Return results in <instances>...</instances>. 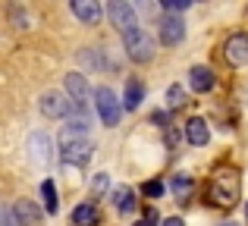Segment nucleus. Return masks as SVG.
Returning <instances> with one entry per match:
<instances>
[{"instance_id":"24","label":"nucleus","mask_w":248,"mask_h":226,"mask_svg":"<svg viewBox=\"0 0 248 226\" xmlns=\"http://www.w3.org/2000/svg\"><path fill=\"white\" fill-rule=\"evenodd\" d=\"M164 6L170 13H182V10H188V0H164Z\"/></svg>"},{"instance_id":"4","label":"nucleus","mask_w":248,"mask_h":226,"mask_svg":"<svg viewBox=\"0 0 248 226\" xmlns=\"http://www.w3.org/2000/svg\"><path fill=\"white\" fill-rule=\"evenodd\" d=\"M107 16H110V22H113L116 29L123 31V35H129V31L139 29V16H135V10H132L129 3H123V0L107 3Z\"/></svg>"},{"instance_id":"8","label":"nucleus","mask_w":248,"mask_h":226,"mask_svg":"<svg viewBox=\"0 0 248 226\" xmlns=\"http://www.w3.org/2000/svg\"><path fill=\"white\" fill-rule=\"evenodd\" d=\"M157 31H160V41H164L167 47H176V44L186 38V29H182V22L176 16H164L157 22Z\"/></svg>"},{"instance_id":"23","label":"nucleus","mask_w":248,"mask_h":226,"mask_svg":"<svg viewBox=\"0 0 248 226\" xmlns=\"http://www.w3.org/2000/svg\"><path fill=\"white\" fill-rule=\"evenodd\" d=\"M0 226H22V220L16 217V211H3V220H0Z\"/></svg>"},{"instance_id":"1","label":"nucleus","mask_w":248,"mask_h":226,"mask_svg":"<svg viewBox=\"0 0 248 226\" xmlns=\"http://www.w3.org/2000/svg\"><path fill=\"white\" fill-rule=\"evenodd\" d=\"M57 145H60V157L76 166H85L91 160V154H94V141L88 138V126L85 122L63 126L60 135H57Z\"/></svg>"},{"instance_id":"2","label":"nucleus","mask_w":248,"mask_h":226,"mask_svg":"<svg viewBox=\"0 0 248 226\" xmlns=\"http://www.w3.org/2000/svg\"><path fill=\"white\" fill-rule=\"evenodd\" d=\"M239 192H242V182H239L236 170H217L211 179V201L217 208H232L239 201Z\"/></svg>"},{"instance_id":"16","label":"nucleus","mask_w":248,"mask_h":226,"mask_svg":"<svg viewBox=\"0 0 248 226\" xmlns=\"http://www.w3.org/2000/svg\"><path fill=\"white\" fill-rule=\"evenodd\" d=\"M141 98H145V85H141L139 79L126 82V94H123V107H126V110H135V107L141 104Z\"/></svg>"},{"instance_id":"15","label":"nucleus","mask_w":248,"mask_h":226,"mask_svg":"<svg viewBox=\"0 0 248 226\" xmlns=\"http://www.w3.org/2000/svg\"><path fill=\"white\" fill-rule=\"evenodd\" d=\"M170 192L176 195V201H188V198H192V192H195V185H192V179H188L186 173H179V176L170 179Z\"/></svg>"},{"instance_id":"10","label":"nucleus","mask_w":248,"mask_h":226,"mask_svg":"<svg viewBox=\"0 0 248 226\" xmlns=\"http://www.w3.org/2000/svg\"><path fill=\"white\" fill-rule=\"evenodd\" d=\"M186 138L192 141V145H207V138H211V129H207V122L201 120V116H192V120L186 122Z\"/></svg>"},{"instance_id":"7","label":"nucleus","mask_w":248,"mask_h":226,"mask_svg":"<svg viewBox=\"0 0 248 226\" xmlns=\"http://www.w3.org/2000/svg\"><path fill=\"white\" fill-rule=\"evenodd\" d=\"M223 57L230 66H248V35H230L223 44Z\"/></svg>"},{"instance_id":"9","label":"nucleus","mask_w":248,"mask_h":226,"mask_svg":"<svg viewBox=\"0 0 248 226\" xmlns=\"http://www.w3.org/2000/svg\"><path fill=\"white\" fill-rule=\"evenodd\" d=\"M66 91L73 94V104L79 107V113H82V107L88 104V82H85V75H79V73L66 75Z\"/></svg>"},{"instance_id":"27","label":"nucleus","mask_w":248,"mask_h":226,"mask_svg":"<svg viewBox=\"0 0 248 226\" xmlns=\"http://www.w3.org/2000/svg\"><path fill=\"white\" fill-rule=\"evenodd\" d=\"M223 226H236V223H223Z\"/></svg>"},{"instance_id":"12","label":"nucleus","mask_w":248,"mask_h":226,"mask_svg":"<svg viewBox=\"0 0 248 226\" xmlns=\"http://www.w3.org/2000/svg\"><path fill=\"white\" fill-rule=\"evenodd\" d=\"M73 223L76 226H97V223H101V211H97V204H91V201L79 204V208L73 211Z\"/></svg>"},{"instance_id":"21","label":"nucleus","mask_w":248,"mask_h":226,"mask_svg":"<svg viewBox=\"0 0 248 226\" xmlns=\"http://www.w3.org/2000/svg\"><path fill=\"white\" fill-rule=\"evenodd\" d=\"M141 192H145L148 198H160V195H164V182H160V179H151V182H145Z\"/></svg>"},{"instance_id":"11","label":"nucleus","mask_w":248,"mask_h":226,"mask_svg":"<svg viewBox=\"0 0 248 226\" xmlns=\"http://www.w3.org/2000/svg\"><path fill=\"white\" fill-rule=\"evenodd\" d=\"M73 16L82 19L85 25H94L97 19H101V6H97L94 0H76L73 3Z\"/></svg>"},{"instance_id":"25","label":"nucleus","mask_w":248,"mask_h":226,"mask_svg":"<svg viewBox=\"0 0 248 226\" xmlns=\"http://www.w3.org/2000/svg\"><path fill=\"white\" fill-rule=\"evenodd\" d=\"M135 226H157V211H148V214L141 217V220L135 223Z\"/></svg>"},{"instance_id":"17","label":"nucleus","mask_w":248,"mask_h":226,"mask_svg":"<svg viewBox=\"0 0 248 226\" xmlns=\"http://www.w3.org/2000/svg\"><path fill=\"white\" fill-rule=\"evenodd\" d=\"M113 201H116V211H120V214H129V211H135V192L129 189V185H120V189L113 192Z\"/></svg>"},{"instance_id":"5","label":"nucleus","mask_w":248,"mask_h":226,"mask_svg":"<svg viewBox=\"0 0 248 226\" xmlns=\"http://www.w3.org/2000/svg\"><path fill=\"white\" fill-rule=\"evenodd\" d=\"M94 107H97V116L104 120V126H116L120 122V101L110 88H97L94 91Z\"/></svg>"},{"instance_id":"26","label":"nucleus","mask_w":248,"mask_h":226,"mask_svg":"<svg viewBox=\"0 0 248 226\" xmlns=\"http://www.w3.org/2000/svg\"><path fill=\"white\" fill-rule=\"evenodd\" d=\"M164 226H186V223H182V220H179V217H170V220H167Z\"/></svg>"},{"instance_id":"19","label":"nucleus","mask_w":248,"mask_h":226,"mask_svg":"<svg viewBox=\"0 0 248 226\" xmlns=\"http://www.w3.org/2000/svg\"><path fill=\"white\" fill-rule=\"evenodd\" d=\"M13 211H16V217H19V220H22V223H29V220L35 223V220H38V211L31 208V204H25V201H19V204H16V208H13Z\"/></svg>"},{"instance_id":"22","label":"nucleus","mask_w":248,"mask_h":226,"mask_svg":"<svg viewBox=\"0 0 248 226\" xmlns=\"http://www.w3.org/2000/svg\"><path fill=\"white\" fill-rule=\"evenodd\" d=\"M104 189H107V173H97V176L91 179V192L97 195V192H104Z\"/></svg>"},{"instance_id":"20","label":"nucleus","mask_w":248,"mask_h":226,"mask_svg":"<svg viewBox=\"0 0 248 226\" xmlns=\"http://www.w3.org/2000/svg\"><path fill=\"white\" fill-rule=\"evenodd\" d=\"M182 101H186V91H182L179 85H170V88H167V104H170V107H179Z\"/></svg>"},{"instance_id":"13","label":"nucleus","mask_w":248,"mask_h":226,"mask_svg":"<svg viewBox=\"0 0 248 226\" xmlns=\"http://www.w3.org/2000/svg\"><path fill=\"white\" fill-rule=\"evenodd\" d=\"M188 82H192L195 91L204 94V91H211V88H214V73L207 66H195L192 73H188Z\"/></svg>"},{"instance_id":"18","label":"nucleus","mask_w":248,"mask_h":226,"mask_svg":"<svg viewBox=\"0 0 248 226\" xmlns=\"http://www.w3.org/2000/svg\"><path fill=\"white\" fill-rule=\"evenodd\" d=\"M41 198H44V211H47V214H57V211H60V201H57L54 182H44V185H41Z\"/></svg>"},{"instance_id":"28","label":"nucleus","mask_w":248,"mask_h":226,"mask_svg":"<svg viewBox=\"0 0 248 226\" xmlns=\"http://www.w3.org/2000/svg\"><path fill=\"white\" fill-rule=\"evenodd\" d=\"M245 214H248V204H245Z\"/></svg>"},{"instance_id":"6","label":"nucleus","mask_w":248,"mask_h":226,"mask_svg":"<svg viewBox=\"0 0 248 226\" xmlns=\"http://www.w3.org/2000/svg\"><path fill=\"white\" fill-rule=\"evenodd\" d=\"M41 113L44 116H54V120H66V116L76 113V104H73V101H66L63 94L50 91V94H44V98H41Z\"/></svg>"},{"instance_id":"14","label":"nucleus","mask_w":248,"mask_h":226,"mask_svg":"<svg viewBox=\"0 0 248 226\" xmlns=\"http://www.w3.org/2000/svg\"><path fill=\"white\" fill-rule=\"evenodd\" d=\"M29 151L35 164H47V151H50V138L47 135H31L29 138Z\"/></svg>"},{"instance_id":"3","label":"nucleus","mask_w":248,"mask_h":226,"mask_svg":"<svg viewBox=\"0 0 248 226\" xmlns=\"http://www.w3.org/2000/svg\"><path fill=\"white\" fill-rule=\"evenodd\" d=\"M123 47H126V54L132 57L135 63H148L154 57V38L148 35V31L135 29V31H129V35H123Z\"/></svg>"}]
</instances>
